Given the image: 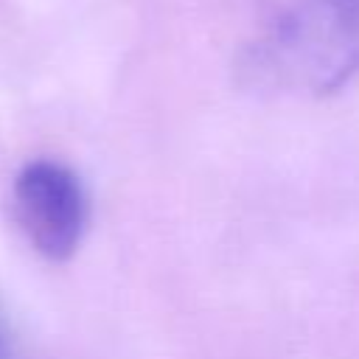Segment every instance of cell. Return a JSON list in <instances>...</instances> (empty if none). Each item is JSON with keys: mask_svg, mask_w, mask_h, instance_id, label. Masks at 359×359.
<instances>
[{"mask_svg": "<svg viewBox=\"0 0 359 359\" xmlns=\"http://www.w3.org/2000/svg\"><path fill=\"white\" fill-rule=\"evenodd\" d=\"M244 70L272 90H339L359 76V0H264Z\"/></svg>", "mask_w": 359, "mask_h": 359, "instance_id": "obj_1", "label": "cell"}, {"mask_svg": "<svg viewBox=\"0 0 359 359\" xmlns=\"http://www.w3.org/2000/svg\"><path fill=\"white\" fill-rule=\"evenodd\" d=\"M14 216L42 255L67 258L87 224V199L76 174L59 163H31L14 182Z\"/></svg>", "mask_w": 359, "mask_h": 359, "instance_id": "obj_2", "label": "cell"}, {"mask_svg": "<svg viewBox=\"0 0 359 359\" xmlns=\"http://www.w3.org/2000/svg\"><path fill=\"white\" fill-rule=\"evenodd\" d=\"M0 359H6V342H3V331H0Z\"/></svg>", "mask_w": 359, "mask_h": 359, "instance_id": "obj_3", "label": "cell"}]
</instances>
